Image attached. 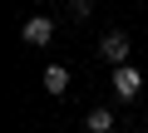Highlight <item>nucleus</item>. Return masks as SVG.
I'll list each match as a JSON object with an SVG mask.
<instances>
[{"mask_svg":"<svg viewBox=\"0 0 148 133\" xmlns=\"http://www.w3.org/2000/svg\"><path fill=\"white\" fill-rule=\"evenodd\" d=\"M138 89H143V74L133 69V64H114V94H119L123 104H133Z\"/></svg>","mask_w":148,"mask_h":133,"instance_id":"nucleus-1","label":"nucleus"},{"mask_svg":"<svg viewBox=\"0 0 148 133\" xmlns=\"http://www.w3.org/2000/svg\"><path fill=\"white\" fill-rule=\"evenodd\" d=\"M49 35H54V20H49V15H30V20L20 25V40H25V44H35V49H40V44H49Z\"/></svg>","mask_w":148,"mask_h":133,"instance_id":"nucleus-2","label":"nucleus"},{"mask_svg":"<svg viewBox=\"0 0 148 133\" xmlns=\"http://www.w3.org/2000/svg\"><path fill=\"white\" fill-rule=\"evenodd\" d=\"M99 59H109V64H128V35H123V30H109V35L99 40Z\"/></svg>","mask_w":148,"mask_h":133,"instance_id":"nucleus-3","label":"nucleus"},{"mask_svg":"<svg viewBox=\"0 0 148 133\" xmlns=\"http://www.w3.org/2000/svg\"><path fill=\"white\" fill-rule=\"evenodd\" d=\"M45 89L49 94H64L69 89V69H64V64H49V69H45Z\"/></svg>","mask_w":148,"mask_h":133,"instance_id":"nucleus-4","label":"nucleus"},{"mask_svg":"<svg viewBox=\"0 0 148 133\" xmlns=\"http://www.w3.org/2000/svg\"><path fill=\"white\" fill-rule=\"evenodd\" d=\"M84 128H89V133H109V128H114V118H109V108H94V113L84 118Z\"/></svg>","mask_w":148,"mask_h":133,"instance_id":"nucleus-5","label":"nucleus"},{"mask_svg":"<svg viewBox=\"0 0 148 133\" xmlns=\"http://www.w3.org/2000/svg\"><path fill=\"white\" fill-rule=\"evenodd\" d=\"M89 10H94V0H69V15L74 20H89Z\"/></svg>","mask_w":148,"mask_h":133,"instance_id":"nucleus-6","label":"nucleus"}]
</instances>
